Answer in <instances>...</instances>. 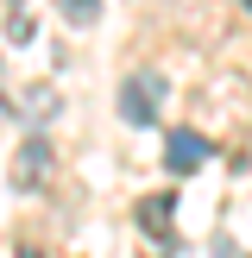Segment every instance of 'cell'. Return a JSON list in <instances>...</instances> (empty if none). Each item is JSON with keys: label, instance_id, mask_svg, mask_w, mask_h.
<instances>
[{"label": "cell", "instance_id": "cell-4", "mask_svg": "<svg viewBox=\"0 0 252 258\" xmlns=\"http://www.w3.org/2000/svg\"><path fill=\"white\" fill-rule=\"evenodd\" d=\"M139 227H145L158 246H176V196H145L139 202Z\"/></svg>", "mask_w": 252, "mask_h": 258}, {"label": "cell", "instance_id": "cell-6", "mask_svg": "<svg viewBox=\"0 0 252 258\" xmlns=\"http://www.w3.org/2000/svg\"><path fill=\"white\" fill-rule=\"evenodd\" d=\"M25 113H32V120H50V113H57V95H50V88H25Z\"/></svg>", "mask_w": 252, "mask_h": 258}, {"label": "cell", "instance_id": "cell-1", "mask_svg": "<svg viewBox=\"0 0 252 258\" xmlns=\"http://www.w3.org/2000/svg\"><path fill=\"white\" fill-rule=\"evenodd\" d=\"M158 101H164V76L158 70H139L120 82V120L126 126H151L158 120Z\"/></svg>", "mask_w": 252, "mask_h": 258}, {"label": "cell", "instance_id": "cell-3", "mask_svg": "<svg viewBox=\"0 0 252 258\" xmlns=\"http://www.w3.org/2000/svg\"><path fill=\"white\" fill-rule=\"evenodd\" d=\"M208 151H214V145H208V139L196 133V126H176V133L164 139V164H170L176 176H189V170H202V164H208Z\"/></svg>", "mask_w": 252, "mask_h": 258}, {"label": "cell", "instance_id": "cell-2", "mask_svg": "<svg viewBox=\"0 0 252 258\" xmlns=\"http://www.w3.org/2000/svg\"><path fill=\"white\" fill-rule=\"evenodd\" d=\"M50 170H57V145H50L44 133H32L19 151H13V183H19V189H44Z\"/></svg>", "mask_w": 252, "mask_h": 258}, {"label": "cell", "instance_id": "cell-7", "mask_svg": "<svg viewBox=\"0 0 252 258\" xmlns=\"http://www.w3.org/2000/svg\"><path fill=\"white\" fill-rule=\"evenodd\" d=\"M0 126H7V107H0Z\"/></svg>", "mask_w": 252, "mask_h": 258}, {"label": "cell", "instance_id": "cell-5", "mask_svg": "<svg viewBox=\"0 0 252 258\" xmlns=\"http://www.w3.org/2000/svg\"><path fill=\"white\" fill-rule=\"evenodd\" d=\"M57 13H63L70 25H95V19H101V0H57Z\"/></svg>", "mask_w": 252, "mask_h": 258}]
</instances>
